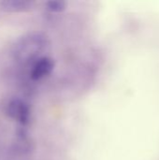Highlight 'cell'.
<instances>
[{
	"label": "cell",
	"mask_w": 159,
	"mask_h": 160,
	"mask_svg": "<svg viewBox=\"0 0 159 160\" xmlns=\"http://www.w3.org/2000/svg\"><path fill=\"white\" fill-rule=\"evenodd\" d=\"M51 47L49 37L40 31H32L22 36L12 50L13 60L20 66H31L45 55Z\"/></svg>",
	"instance_id": "cell-1"
},
{
	"label": "cell",
	"mask_w": 159,
	"mask_h": 160,
	"mask_svg": "<svg viewBox=\"0 0 159 160\" xmlns=\"http://www.w3.org/2000/svg\"><path fill=\"white\" fill-rule=\"evenodd\" d=\"M4 112L8 118L22 126L28 125L31 120L32 112L29 104L19 98H11L7 99L4 105Z\"/></svg>",
	"instance_id": "cell-2"
},
{
	"label": "cell",
	"mask_w": 159,
	"mask_h": 160,
	"mask_svg": "<svg viewBox=\"0 0 159 160\" xmlns=\"http://www.w3.org/2000/svg\"><path fill=\"white\" fill-rule=\"evenodd\" d=\"M54 60L48 55H44L38 58L30 66V78L33 81H40L42 79H45L46 77L52 74L54 69Z\"/></svg>",
	"instance_id": "cell-3"
},
{
	"label": "cell",
	"mask_w": 159,
	"mask_h": 160,
	"mask_svg": "<svg viewBox=\"0 0 159 160\" xmlns=\"http://www.w3.org/2000/svg\"><path fill=\"white\" fill-rule=\"evenodd\" d=\"M35 3L27 0H3L0 1V8L6 12H26L33 8Z\"/></svg>",
	"instance_id": "cell-4"
},
{
	"label": "cell",
	"mask_w": 159,
	"mask_h": 160,
	"mask_svg": "<svg viewBox=\"0 0 159 160\" xmlns=\"http://www.w3.org/2000/svg\"><path fill=\"white\" fill-rule=\"evenodd\" d=\"M33 146L28 134L24 130L19 131L14 144V151L20 155H27L31 152Z\"/></svg>",
	"instance_id": "cell-5"
},
{
	"label": "cell",
	"mask_w": 159,
	"mask_h": 160,
	"mask_svg": "<svg viewBox=\"0 0 159 160\" xmlns=\"http://www.w3.org/2000/svg\"><path fill=\"white\" fill-rule=\"evenodd\" d=\"M45 8L51 13H60L67 8V3L61 0H52L45 3Z\"/></svg>",
	"instance_id": "cell-6"
}]
</instances>
